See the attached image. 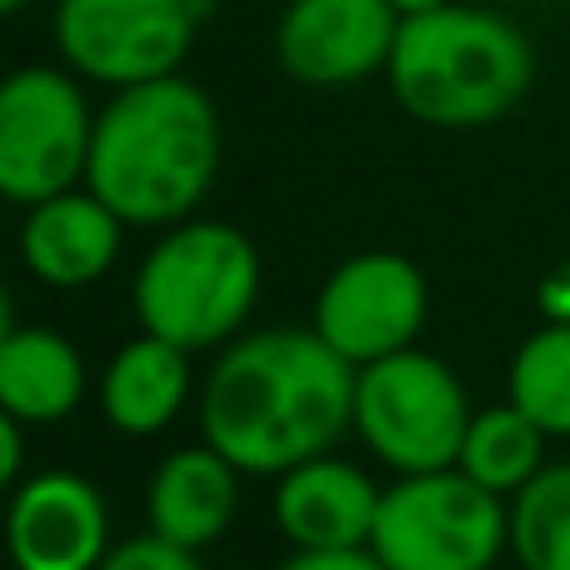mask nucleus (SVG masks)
<instances>
[{
	"mask_svg": "<svg viewBox=\"0 0 570 570\" xmlns=\"http://www.w3.org/2000/svg\"><path fill=\"white\" fill-rule=\"evenodd\" d=\"M511 551L525 570H570V465H546L511 495Z\"/></svg>",
	"mask_w": 570,
	"mask_h": 570,
	"instance_id": "a211bd4d",
	"label": "nucleus"
},
{
	"mask_svg": "<svg viewBox=\"0 0 570 570\" xmlns=\"http://www.w3.org/2000/svg\"><path fill=\"white\" fill-rule=\"evenodd\" d=\"M6 551L16 570H96L110 556L106 495L70 471L30 475L10 495Z\"/></svg>",
	"mask_w": 570,
	"mask_h": 570,
	"instance_id": "9b49d317",
	"label": "nucleus"
},
{
	"mask_svg": "<svg viewBox=\"0 0 570 570\" xmlns=\"http://www.w3.org/2000/svg\"><path fill=\"white\" fill-rule=\"evenodd\" d=\"M20 475V421L0 411V495L16 485Z\"/></svg>",
	"mask_w": 570,
	"mask_h": 570,
	"instance_id": "5701e85b",
	"label": "nucleus"
},
{
	"mask_svg": "<svg viewBox=\"0 0 570 570\" xmlns=\"http://www.w3.org/2000/svg\"><path fill=\"white\" fill-rule=\"evenodd\" d=\"M86 395V361L50 325H16L0 345V411L20 425H56Z\"/></svg>",
	"mask_w": 570,
	"mask_h": 570,
	"instance_id": "2eb2a0df",
	"label": "nucleus"
},
{
	"mask_svg": "<svg viewBox=\"0 0 570 570\" xmlns=\"http://www.w3.org/2000/svg\"><path fill=\"white\" fill-rule=\"evenodd\" d=\"M505 546L511 511L455 465L381 491L371 556L385 570H491Z\"/></svg>",
	"mask_w": 570,
	"mask_h": 570,
	"instance_id": "39448f33",
	"label": "nucleus"
},
{
	"mask_svg": "<svg viewBox=\"0 0 570 570\" xmlns=\"http://www.w3.org/2000/svg\"><path fill=\"white\" fill-rule=\"evenodd\" d=\"M261 291V256L236 226L220 220H180L136 271L140 331L210 351L246 325Z\"/></svg>",
	"mask_w": 570,
	"mask_h": 570,
	"instance_id": "20e7f679",
	"label": "nucleus"
},
{
	"mask_svg": "<svg viewBox=\"0 0 570 570\" xmlns=\"http://www.w3.org/2000/svg\"><path fill=\"white\" fill-rule=\"evenodd\" d=\"M20 226V261L30 276L76 291V285L100 281L120 256V226L126 220L96 196V190H60V196L26 206Z\"/></svg>",
	"mask_w": 570,
	"mask_h": 570,
	"instance_id": "ddd939ff",
	"label": "nucleus"
},
{
	"mask_svg": "<svg viewBox=\"0 0 570 570\" xmlns=\"http://www.w3.org/2000/svg\"><path fill=\"white\" fill-rule=\"evenodd\" d=\"M281 570H385V566L365 546V551H295Z\"/></svg>",
	"mask_w": 570,
	"mask_h": 570,
	"instance_id": "412c9836",
	"label": "nucleus"
},
{
	"mask_svg": "<svg viewBox=\"0 0 570 570\" xmlns=\"http://www.w3.org/2000/svg\"><path fill=\"white\" fill-rule=\"evenodd\" d=\"M351 415L355 365L295 325L230 341L200 395L206 445L246 475H285L325 455Z\"/></svg>",
	"mask_w": 570,
	"mask_h": 570,
	"instance_id": "f257e3e1",
	"label": "nucleus"
},
{
	"mask_svg": "<svg viewBox=\"0 0 570 570\" xmlns=\"http://www.w3.org/2000/svg\"><path fill=\"white\" fill-rule=\"evenodd\" d=\"M431 311L421 266L391 250H365L331 271L315 301V335L361 371L395 351H411Z\"/></svg>",
	"mask_w": 570,
	"mask_h": 570,
	"instance_id": "1a4fd4ad",
	"label": "nucleus"
},
{
	"mask_svg": "<svg viewBox=\"0 0 570 570\" xmlns=\"http://www.w3.org/2000/svg\"><path fill=\"white\" fill-rule=\"evenodd\" d=\"M395 10H401V20L405 16H421V10H435V6H451V0H391Z\"/></svg>",
	"mask_w": 570,
	"mask_h": 570,
	"instance_id": "b1692460",
	"label": "nucleus"
},
{
	"mask_svg": "<svg viewBox=\"0 0 570 570\" xmlns=\"http://www.w3.org/2000/svg\"><path fill=\"white\" fill-rule=\"evenodd\" d=\"M96 570H200L196 551L166 541V535H130V541L110 546V556Z\"/></svg>",
	"mask_w": 570,
	"mask_h": 570,
	"instance_id": "aec40b11",
	"label": "nucleus"
},
{
	"mask_svg": "<svg viewBox=\"0 0 570 570\" xmlns=\"http://www.w3.org/2000/svg\"><path fill=\"white\" fill-rule=\"evenodd\" d=\"M381 511V491L351 461L315 455L281 475L276 521L295 551H365Z\"/></svg>",
	"mask_w": 570,
	"mask_h": 570,
	"instance_id": "f8f14e48",
	"label": "nucleus"
},
{
	"mask_svg": "<svg viewBox=\"0 0 570 570\" xmlns=\"http://www.w3.org/2000/svg\"><path fill=\"white\" fill-rule=\"evenodd\" d=\"M240 505V471L216 451V445H190L156 465L146 485V515L150 531L186 551H206L226 535Z\"/></svg>",
	"mask_w": 570,
	"mask_h": 570,
	"instance_id": "4468645a",
	"label": "nucleus"
},
{
	"mask_svg": "<svg viewBox=\"0 0 570 570\" xmlns=\"http://www.w3.org/2000/svg\"><path fill=\"white\" fill-rule=\"evenodd\" d=\"M511 405L546 435H570V321H546L511 361Z\"/></svg>",
	"mask_w": 570,
	"mask_h": 570,
	"instance_id": "6ab92c4d",
	"label": "nucleus"
},
{
	"mask_svg": "<svg viewBox=\"0 0 570 570\" xmlns=\"http://www.w3.org/2000/svg\"><path fill=\"white\" fill-rule=\"evenodd\" d=\"M546 441L551 435L521 411V405H491V411H475L465 425L461 441V461L455 471H465L475 485H485L491 495H515L521 485H531L546 471Z\"/></svg>",
	"mask_w": 570,
	"mask_h": 570,
	"instance_id": "f3484780",
	"label": "nucleus"
},
{
	"mask_svg": "<svg viewBox=\"0 0 570 570\" xmlns=\"http://www.w3.org/2000/svg\"><path fill=\"white\" fill-rule=\"evenodd\" d=\"M535 295H541V315H546V321H561L566 325L570 321V261H561V266L541 281V291H535Z\"/></svg>",
	"mask_w": 570,
	"mask_h": 570,
	"instance_id": "4be33fe9",
	"label": "nucleus"
},
{
	"mask_svg": "<svg viewBox=\"0 0 570 570\" xmlns=\"http://www.w3.org/2000/svg\"><path fill=\"white\" fill-rule=\"evenodd\" d=\"M10 331H16V315H10V295H6V285H0V345H6Z\"/></svg>",
	"mask_w": 570,
	"mask_h": 570,
	"instance_id": "393cba45",
	"label": "nucleus"
},
{
	"mask_svg": "<svg viewBox=\"0 0 570 570\" xmlns=\"http://www.w3.org/2000/svg\"><path fill=\"white\" fill-rule=\"evenodd\" d=\"M30 0H0V16H16V10H26Z\"/></svg>",
	"mask_w": 570,
	"mask_h": 570,
	"instance_id": "a878e982",
	"label": "nucleus"
},
{
	"mask_svg": "<svg viewBox=\"0 0 570 570\" xmlns=\"http://www.w3.org/2000/svg\"><path fill=\"white\" fill-rule=\"evenodd\" d=\"M190 351L160 341V335H140L110 361L106 381H100V405L106 421L126 435H156L180 415L190 395Z\"/></svg>",
	"mask_w": 570,
	"mask_h": 570,
	"instance_id": "dca6fc26",
	"label": "nucleus"
},
{
	"mask_svg": "<svg viewBox=\"0 0 570 570\" xmlns=\"http://www.w3.org/2000/svg\"><path fill=\"white\" fill-rule=\"evenodd\" d=\"M471 415L475 411L465 401L455 371L441 355H425L415 345L355 371L351 425L401 475L451 471L461 461V441Z\"/></svg>",
	"mask_w": 570,
	"mask_h": 570,
	"instance_id": "423d86ee",
	"label": "nucleus"
},
{
	"mask_svg": "<svg viewBox=\"0 0 570 570\" xmlns=\"http://www.w3.org/2000/svg\"><path fill=\"white\" fill-rule=\"evenodd\" d=\"M196 46V0H56V50L110 90L180 76Z\"/></svg>",
	"mask_w": 570,
	"mask_h": 570,
	"instance_id": "6e6552de",
	"label": "nucleus"
},
{
	"mask_svg": "<svg viewBox=\"0 0 570 570\" xmlns=\"http://www.w3.org/2000/svg\"><path fill=\"white\" fill-rule=\"evenodd\" d=\"M220 170V116L186 76L116 90L96 116L86 190L126 226H180Z\"/></svg>",
	"mask_w": 570,
	"mask_h": 570,
	"instance_id": "f03ea898",
	"label": "nucleus"
},
{
	"mask_svg": "<svg viewBox=\"0 0 570 570\" xmlns=\"http://www.w3.org/2000/svg\"><path fill=\"white\" fill-rule=\"evenodd\" d=\"M90 116L80 86L56 66H20L0 80V196L16 206L76 190L86 180Z\"/></svg>",
	"mask_w": 570,
	"mask_h": 570,
	"instance_id": "0eeeda50",
	"label": "nucleus"
},
{
	"mask_svg": "<svg viewBox=\"0 0 570 570\" xmlns=\"http://www.w3.org/2000/svg\"><path fill=\"white\" fill-rule=\"evenodd\" d=\"M385 70L405 116L441 130H475L525 100L535 50L515 20L451 0L401 20Z\"/></svg>",
	"mask_w": 570,
	"mask_h": 570,
	"instance_id": "7ed1b4c3",
	"label": "nucleus"
},
{
	"mask_svg": "<svg viewBox=\"0 0 570 570\" xmlns=\"http://www.w3.org/2000/svg\"><path fill=\"white\" fill-rule=\"evenodd\" d=\"M401 10L391 0H291L276 26V60L301 86H361L391 66Z\"/></svg>",
	"mask_w": 570,
	"mask_h": 570,
	"instance_id": "9d476101",
	"label": "nucleus"
}]
</instances>
